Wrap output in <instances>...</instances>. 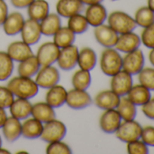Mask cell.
Here are the masks:
<instances>
[{"instance_id":"obj_30","label":"cell","mask_w":154,"mask_h":154,"mask_svg":"<svg viewBox=\"0 0 154 154\" xmlns=\"http://www.w3.org/2000/svg\"><path fill=\"white\" fill-rule=\"evenodd\" d=\"M40 67L41 65L36 56L33 54L19 63L18 67H17V72H18V74L21 76L31 77L32 78L33 76H35Z\"/></svg>"},{"instance_id":"obj_25","label":"cell","mask_w":154,"mask_h":154,"mask_svg":"<svg viewBox=\"0 0 154 154\" xmlns=\"http://www.w3.org/2000/svg\"><path fill=\"white\" fill-rule=\"evenodd\" d=\"M44 123L37 119L26 118L22 123V134L21 136L26 139H36L40 138L43 131Z\"/></svg>"},{"instance_id":"obj_24","label":"cell","mask_w":154,"mask_h":154,"mask_svg":"<svg viewBox=\"0 0 154 154\" xmlns=\"http://www.w3.org/2000/svg\"><path fill=\"white\" fill-rule=\"evenodd\" d=\"M31 115L41 122L45 123L55 118V112L54 108L50 106L46 102H39L32 105Z\"/></svg>"},{"instance_id":"obj_14","label":"cell","mask_w":154,"mask_h":154,"mask_svg":"<svg viewBox=\"0 0 154 154\" xmlns=\"http://www.w3.org/2000/svg\"><path fill=\"white\" fill-rule=\"evenodd\" d=\"M122 120L116 109L104 110L100 117V128L105 133H114L122 123Z\"/></svg>"},{"instance_id":"obj_33","label":"cell","mask_w":154,"mask_h":154,"mask_svg":"<svg viewBox=\"0 0 154 154\" xmlns=\"http://www.w3.org/2000/svg\"><path fill=\"white\" fill-rule=\"evenodd\" d=\"M92 83V76L90 71L77 70L72 76V85L73 88L79 90H87Z\"/></svg>"},{"instance_id":"obj_48","label":"cell","mask_w":154,"mask_h":154,"mask_svg":"<svg viewBox=\"0 0 154 154\" xmlns=\"http://www.w3.org/2000/svg\"><path fill=\"white\" fill-rule=\"evenodd\" d=\"M149 61L154 66V48L150 49V51L149 53Z\"/></svg>"},{"instance_id":"obj_40","label":"cell","mask_w":154,"mask_h":154,"mask_svg":"<svg viewBox=\"0 0 154 154\" xmlns=\"http://www.w3.org/2000/svg\"><path fill=\"white\" fill-rule=\"evenodd\" d=\"M127 152L129 154H147L149 147L140 140H136L127 143Z\"/></svg>"},{"instance_id":"obj_37","label":"cell","mask_w":154,"mask_h":154,"mask_svg":"<svg viewBox=\"0 0 154 154\" xmlns=\"http://www.w3.org/2000/svg\"><path fill=\"white\" fill-rule=\"evenodd\" d=\"M138 79L140 85L149 91H154V68H143L138 73Z\"/></svg>"},{"instance_id":"obj_35","label":"cell","mask_w":154,"mask_h":154,"mask_svg":"<svg viewBox=\"0 0 154 154\" xmlns=\"http://www.w3.org/2000/svg\"><path fill=\"white\" fill-rule=\"evenodd\" d=\"M133 18L137 26L145 28L154 23V12L147 6L141 7L137 9Z\"/></svg>"},{"instance_id":"obj_22","label":"cell","mask_w":154,"mask_h":154,"mask_svg":"<svg viewBox=\"0 0 154 154\" xmlns=\"http://www.w3.org/2000/svg\"><path fill=\"white\" fill-rule=\"evenodd\" d=\"M67 91L60 85H55L50 87L45 94V102L53 108L62 107L66 101Z\"/></svg>"},{"instance_id":"obj_13","label":"cell","mask_w":154,"mask_h":154,"mask_svg":"<svg viewBox=\"0 0 154 154\" xmlns=\"http://www.w3.org/2000/svg\"><path fill=\"white\" fill-rule=\"evenodd\" d=\"M85 17L89 26L96 27L100 25L104 24L107 20V10L102 3L93 4L87 6L85 11Z\"/></svg>"},{"instance_id":"obj_4","label":"cell","mask_w":154,"mask_h":154,"mask_svg":"<svg viewBox=\"0 0 154 154\" xmlns=\"http://www.w3.org/2000/svg\"><path fill=\"white\" fill-rule=\"evenodd\" d=\"M67 132L65 124L55 118L44 123L43 131L40 138L45 142H53L56 140H62Z\"/></svg>"},{"instance_id":"obj_26","label":"cell","mask_w":154,"mask_h":154,"mask_svg":"<svg viewBox=\"0 0 154 154\" xmlns=\"http://www.w3.org/2000/svg\"><path fill=\"white\" fill-rule=\"evenodd\" d=\"M39 23L42 35L46 36H53L62 26L61 17L57 13H49Z\"/></svg>"},{"instance_id":"obj_41","label":"cell","mask_w":154,"mask_h":154,"mask_svg":"<svg viewBox=\"0 0 154 154\" xmlns=\"http://www.w3.org/2000/svg\"><path fill=\"white\" fill-rule=\"evenodd\" d=\"M15 100V95L8 86H0V107L7 109L9 108Z\"/></svg>"},{"instance_id":"obj_44","label":"cell","mask_w":154,"mask_h":154,"mask_svg":"<svg viewBox=\"0 0 154 154\" xmlns=\"http://www.w3.org/2000/svg\"><path fill=\"white\" fill-rule=\"evenodd\" d=\"M8 16V7L5 0H0V26H2Z\"/></svg>"},{"instance_id":"obj_34","label":"cell","mask_w":154,"mask_h":154,"mask_svg":"<svg viewBox=\"0 0 154 154\" xmlns=\"http://www.w3.org/2000/svg\"><path fill=\"white\" fill-rule=\"evenodd\" d=\"M67 26L75 34V35H82L88 30L89 24L85 17L81 13L73 15L68 18Z\"/></svg>"},{"instance_id":"obj_32","label":"cell","mask_w":154,"mask_h":154,"mask_svg":"<svg viewBox=\"0 0 154 154\" xmlns=\"http://www.w3.org/2000/svg\"><path fill=\"white\" fill-rule=\"evenodd\" d=\"M75 35H76L68 26H61L58 31L53 35L54 43L59 48H63L73 45Z\"/></svg>"},{"instance_id":"obj_51","label":"cell","mask_w":154,"mask_h":154,"mask_svg":"<svg viewBox=\"0 0 154 154\" xmlns=\"http://www.w3.org/2000/svg\"><path fill=\"white\" fill-rule=\"evenodd\" d=\"M2 146V138H1V136H0V147Z\"/></svg>"},{"instance_id":"obj_52","label":"cell","mask_w":154,"mask_h":154,"mask_svg":"<svg viewBox=\"0 0 154 154\" xmlns=\"http://www.w3.org/2000/svg\"><path fill=\"white\" fill-rule=\"evenodd\" d=\"M112 1H117V0H112Z\"/></svg>"},{"instance_id":"obj_27","label":"cell","mask_w":154,"mask_h":154,"mask_svg":"<svg viewBox=\"0 0 154 154\" xmlns=\"http://www.w3.org/2000/svg\"><path fill=\"white\" fill-rule=\"evenodd\" d=\"M127 98L136 106H142L151 98V94L148 88L139 84L132 85L127 94Z\"/></svg>"},{"instance_id":"obj_11","label":"cell","mask_w":154,"mask_h":154,"mask_svg":"<svg viewBox=\"0 0 154 154\" xmlns=\"http://www.w3.org/2000/svg\"><path fill=\"white\" fill-rule=\"evenodd\" d=\"M78 53V47L73 45L60 48V53L56 61L59 68L63 71H71L73 69L77 64Z\"/></svg>"},{"instance_id":"obj_45","label":"cell","mask_w":154,"mask_h":154,"mask_svg":"<svg viewBox=\"0 0 154 154\" xmlns=\"http://www.w3.org/2000/svg\"><path fill=\"white\" fill-rule=\"evenodd\" d=\"M10 1L17 8H26L34 0H10Z\"/></svg>"},{"instance_id":"obj_49","label":"cell","mask_w":154,"mask_h":154,"mask_svg":"<svg viewBox=\"0 0 154 154\" xmlns=\"http://www.w3.org/2000/svg\"><path fill=\"white\" fill-rule=\"evenodd\" d=\"M147 7L154 12V0H147Z\"/></svg>"},{"instance_id":"obj_18","label":"cell","mask_w":154,"mask_h":154,"mask_svg":"<svg viewBox=\"0 0 154 154\" xmlns=\"http://www.w3.org/2000/svg\"><path fill=\"white\" fill-rule=\"evenodd\" d=\"M31 45L22 41H15L8 46L7 53L14 62L20 63L23 60L33 55Z\"/></svg>"},{"instance_id":"obj_42","label":"cell","mask_w":154,"mask_h":154,"mask_svg":"<svg viewBox=\"0 0 154 154\" xmlns=\"http://www.w3.org/2000/svg\"><path fill=\"white\" fill-rule=\"evenodd\" d=\"M140 140L148 147H154V127L153 126L143 127L140 134Z\"/></svg>"},{"instance_id":"obj_29","label":"cell","mask_w":154,"mask_h":154,"mask_svg":"<svg viewBox=\"0 0 154 154\" xmlns=\"http://www.w3.org/2000/svg\"><path fill=\"white\" fill-rule=\"evenodd\" d=\"M29 18L40 22L49 14V4L46 0H34L26 8Z\"/></svg>"},{"instance_id":"obj_3","label":"cell","mask_w":154,"mask_h":154,"mask_svg":"<svg viewBox=\"0 0 154 154\" xmlns=\"http://www.w3.org/2000/svg\"><path fill=\"white\" fill-rule=\"evenodd\" d=\"M108 25L118 34L132 32L137 27L134 18L123 11H113L107 17Z\"/></svg>"},{"instance_id":"obj_16","label":"cell","mask_w":154,"mask_h":154,"mask_svg":"<svg viewBox=\"0 0 154 154\" xmlns=\"http://www.w3.org/2000/svg\"><path fill=\"white\" fill-rule=\"evenodd\" d=\"M140 37L132 31L119 35L114 48L119 52L126 54L140 48Z\"/></svg>"},{"instance_id":"obj_9","label":"cell","mask_w":154,"mask_h":154,"mask_svg":"<svg viewBox=\"0 0 154 154\" xmlns=\"http://www.w3.org/2000/svg\"><path fill=\"white\" fill-rule=\"evenodd\" d=\"M93 103L91 95L86 90H79L72 88L67 91L65 103L73 110H81L90 106Z\"/></svg>"},{"instance_id":"obj_39","label":"cell","mask_w":154,"mask_h":154,"mask_svg":"<svg viewBox=\"0 0 154 154\" xmlns=\"http://www.w3.org/2000/svg\"><path fill=\"white\" fill-rule=\"evenodd\" d=\"M141 44L149 49L154 48V23L145 28L140 33Z\"/></svg>"},{"instance_id":"obj_36","label":"cell","mask_w":154,"mask_h":154,"mask_svg":"<svg viewBox=\"0 0 154 154\" xmlns=\"http://www.w3.org/2000/svg\"><path fill=\"white\" fill-rule=\"evenodd\" d=\"M14 70V61L7 52H0V81H6Z\"/></svg>"},{"instance_id":"obj_6","label":"cell","mask_w":154,"mask_h":154,"mask_svg":"<svg viewBox=\"0 0 154 154\" xmlns=\"http://www.w3.org/2000/svg\"><path fill=\"white\" fill-rule=\"evenodd\" d=\"M38 87L49 89L50 87L57 85L60 81V72L56 67L53 65L41 66L35 79Z\"/></svg>"},{"instance_id":"obj_43","label":"cell","mask_w":154,"mask_h":154,"mask_svg":"<svg viewBox=\"0 0 154 154\" xmlns=\"http://www.w3.org/2000/svg\"><path fill=\"white\" fill-rule=\"evenodd\" d=\"M141 111L147 118L154 121V97L150 98L145 104L141 106Z\"/></svg>"},{"instance_id":"obj_23","label":"cell","mask_w":154,"mask_h":154,"mask_svg":"<svg viewBox=\"0 0 154 154\" xmlns=\"http://www.w3.org/2000/svg\"><path fill=\"white\" fill-rule=\"evenodd\" d=\"M1 129L6 140L9 142H13L17 140L22 134V122L20 120L10 116L8 117Z\"/></svg>"},{"instance_id":"obj_21","label":"cell","mask_w":154,"mask_h":154,"mask_svg":"<svg viewBox=\"0 0 154 154\" xmlns=\"http://www.w3.org/2000/svg\"><path fill=\"white\" fill-rule=\"evenodd\" d=\"M32 105L33 104L31 103L29 99L17 97V99H15L10 105L9 112L11 113V116L22 121L31 115Z\"/></svg>"},{"instance_id":"obj_28","label":"cell","mask_w":154,"mask_h":154,"mask_svg":"<svg viewBox=\"0 0 154 154\" xmlns=\"http://www.w3.org/2000/svg\"><path fill=\"white\" fill-rule=\"evenodd\" d=\"M97 63V55L94 49L90 47H84L79 50L78 60L77 64L79 65L80 69L92 71Z\"/></svg>"},{"instance_id":"obj_46","label":"cell","mask_w":154,"mask_h":154,"mask_svg":"<svg viewBox=\"0 0 154 154\" xmlns=\"http://www.w3.org/2000/svg\"><path fill=\"white\" fill-rule=\"evenodd\" d=\"M8 114L6 112V109L0 107V129L2 128V126L4 125V123L6 122L7 119H8Z\"/></svg>"},{"instance_id":"obj_50","label":"cell","mask_w":154,"mask_h":154,"mask_svg":"<svg viewBox=\"0 0 154 154\" xmlns=\"http://www.w3.org/2000/svg\"><path fill=\"white\" fill-rule=\"evenodd\" d=\"M9 153H10V151L8 149L2 148V146L0 147V154H9Z\"/></svg>"},{"instance_id":"obj_5","label":"cell","mask_w":154,"mask_h":154,"mask_svg":"<svg viewBox=\"0 0 154 154\" xmlns=\"http://www.w3.org/2000/svg\"><path fill=\"white\" fill-rule=\"evenodd\" d=\"M142 127L135 120L123 121L114 132L116 137L122 142L128 143L140 139Z\"/></svg>"},{"instance_id":"obj_38","label":"cell","mask_w":154,"mask_h":154,"mask_svg":"<svg viewBox=\"0 0 154 154\" xmlns=\"http://www.w3.org/2000/svg\"><path fill=\"white\" fill-rule=\"evenodd\" d=\"M47 154H70L72 153V149L68 144L63 142L62 140H56L53 142H49L46 149Z\"/></svg>"},{"instance_id":"obj_12","label":"cell","mask_w":154,"mask_h":154,"mask_svg":"<svg viewBox=\"0 0 154 154\" xmlns=\"http://www.w3.org/2000/svg\"><path fill=\"white\" fill-rule=\"evenodd\" d=\"M94 34L96 41L105 48L114 47L119 36V35L109 25L105 24L94 27Z\"/></svg>"},{"instance_id":"obj_31","label":"cell","mask_w":154,"mask_h":154,"mask_svg":"<svg viewBox=\"0 0 154 154\" xmlns=\"http://www.w3.org/2000/svg\"><path fill=\"white\" fill-rule=\"evenodd\" d=\"M116 111L120 114L122 121L135 120L137 115L136 105L125 96L121 97L119 104L116 107Z\"/></svg>"},{"instance_id":"obj_8","label":"cell","mask_w":154,"mask_h":154,"mask_svg":"<svg viewBox=\"0 0 154 154\" xmlns=\"http://www.w3.org/2000/svg\"><path fill=\"white\" fill-rule=\"evenodd\" d=\"M110 85L111 90L113 91L120 97L126 96L133 85L132 75L123 70H121L112 76Z\"/></svg>"},{"instance_id":"obj_7","label":"cell","mask_w":154,"mask_h":154,"mask_svg":"<svg viewBox=\"0 0 154 154\" xmlns=\"http://www.w3.org/2000/svg\"><path fill=\"white\" fill-rule=\"evenodd\" d=\"M144 54L143 52L138 48L134 51L126 53L122 57V69L131 75L138 74L144 68Z\"/></svg>"},{"instance_id":"obj_47","label":"cell","mask_w":154,"mask_h":154,"mask_svg":"<svg viewBox=\"0 0 154 154\" xmlns=\"http://www.w3.org/2000/svg\"><path fill=\"white\" fill-rule=\"evenodd\" d=\"M80 1L85 5V6H89L93 4H97V3H102L103 0H80Z\"/></svg>"},{"instance_id":"obj_15","label":"cell","mask_w":154,"mask_h":154,"mask_svg":"<svg viewBox=\"0 0 154 154\" xmlns=\"http://www.w3.org/2000/svg\"><path fill=\"white\" fill-rule=\"evenodd\" d=\"M20 34L22 36V40L27 45H33L36 44L40 40L41 35H42L40 23L31 18L25 20V23H24V26Z\"/></svg>"},{"instance_id":"obj_20","label":"cell","mask_w":154,"mask_h":154,"mask_svg":"<svg viewBox=\"0 0 154 154\" xmlns=\"http://www.w3.org/2000/svg\"><path fill=\"white\" fill-rule=\"evenodd\" d=\"M121 97L112 90H104L99 92L94 97L95 105L102 110L116 109Z\"/></svg>"},{"instance_id":"obj_10","label":"cell","mask_w":154,"mask_h":154,"mask_svg":"<svg viewBox=\"0 0 154 154\" xmlns=\"http://www.w3.org/2000/svg\"><path fill=\"white\" fill-rule=\"evenodd\" d=\"M60 48L54 42H45L41 45L35 54L41 66L53 65L56 63Z\"/></svg>"},{"instance_id":"obj_1","label":"cell","mask_w":154,"mask_h":154,"mask_svg":"<svg viewBox=\"0 0 154 154\" xmlns=\"http://www.w3.org/2000/svg\"><path fill=\"white\" fill-rule=\"evenodd\" d=\"M9 90L17 98L31 99L35 97L39 91V87L35 81L31 77L25 76H16L9 80L8 85Z\"/></svg>"},{"instance_id":"obj_2","label":"cell","mask_w":154,"mask_h":154,"mask_svg":"<svg viewBox=\"0 0 154 154\" xmlns=\"http://www.w3.org/2000/svg\"><path fill=\"white\" fill-rule=\"evenodd\" d=\"M100 67L102 72L112 77L122 69V57L120 52L113 47L105 48L100 58Z\"/></svg>"},{"instance_id":"obj_19","label":"cell","mask_w":154,"mask_h":154,"mask_svg":"<svg viewBox=\"0 0 154 154\" xmlns=\"http://www.w3.org/2000/svg\"><path fill=\"white\" fill-rule=\"evenodd\" d=\"M25 23L24 16L20 12H12L8 14L6 20L2 24L3 30L7 35H16L20 34Z\"/></svg>"},{"instance_id":"obj_17","label":"cell","mask_w":154,"mask_h":154,"mask_svg":"<svg viewBox=\"0 0 154 154\" xmlns=\"http://www.w3.org/2000/svg\"><path fill=\"white\" fill-rule=\"evenodd\" d=\"M56 13L65 18L82 13L85 10V5L80 0H58L56 6Z\"/></svg>"}]
</instances>
